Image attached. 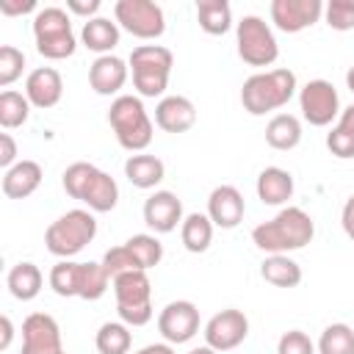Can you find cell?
Listing matches in <instances>:
<instances>
[{"instance_id": "9c48e42d", "label": "cell", "mask_w": 354, "mask_h": 354, "mask_svg": "<svg viewBox=\"0 0 354 354\" xmlns=\"http://www.w3.org/2000/svg\"><path fill=\"white\" fill-rule=\"evenodd\" d=\"M116 25H122L136 39H158L166 30L163 8L152 0H119L113 6Z\"/></svg>"}, {"instance_id": "d590c367", "label": "cell", "mask_w": 354, "mask_h": 354, "mask_svg": "<svg viewBox=\"0 0 354 354\" xmlns=\"http://www.w3.org/2000/svg\"><path fill=\"white\" fill-rule=\"evenodd\" d=\"M77 271H80V263H72V260H61L50 268V288L69 299V296H77Z\"/></svg>"}, {"instance_id": "f35d334b", "label": "cell", "mask_w": 354, "mask_h": 354, "mask_svg": "<svg viewBox=\"0 0 354 354\" xmlns=\"http://www.w3.org/2000/svg\"><path fill=\"white\" fill-rule=\"evenodd\" d=\"M324 17L332 30H351L354 28V0H329L324 6Z\"/></svg>"}, {"instance_id": "5bb4252c", "label": "cell", "mask_w": 354, "mask_h": 354, "mask_svg": "<svg viewBox=\"0 0 354 354\" xmlns=\"http://www.w3.org/2000/svg\"><path fill=\"white\" fill-rule=\"evenodd\" d=\"M321 14V0H271V22L282 33H299L304 28H313Z\"/></svg>"}, {"instance_id": "52a82bcc", "label": "cell", "mask_w": 354, "mask_h": 354, "mask_svg": "<svg viewBox=\"0 0 354 354\" xmlns=\"http://www.w3.org/2000/svg\"><path fill=\"white\" fill-rule=\"evenodd\" d=\"M113 296H116V313L119 321L127 326H144L152 321V282L147 271H130L113 279Z\"/></svg>"}, {"instance_id": "4fadbf2b", "label": "cell", "mask_w": 354, "mask_h": 354, "mask_svg": "<svg viewBox=\"0 0 354 354\" xmlns=\"http://www.w3.org/2000/svg\"><path fill=\"white\" fill-rule=\"evenodd\" d=\"M61 329L53 315L30 313L22 321V351L19 354H61Z\"/></svg>"}, {"instance_id": "7402d4cb", "label": "cell", "mask_w": 354, "mask_h": 354, "mask_svg": "<svg viewBox=\"0 0 354 354\" xmlns=\"http://www.w3.org/2000/svg\"><path fill=\"white\" fill-rule=\"evenodd\" d=\"M124 177L130 180V185H136L141 191H149L166 177V166H163V160L158 155L136 152V155H130L124 160Z\"/></svg>"}, {"instance_id": "f546056e", "label": "cell", "mask_w": 354, "mask_h": 354, "mask_svg": "<svg viewBox=\"0 0 354 354\" xmlns=\"http://www.w3.org/2000/svg\"><path fill=\"white\" fill-rule=\"evenodd\" d=\"M94 346L100 354H127L130 346H133V335H130V326L122 324V321H108L97 329V337H94Z\"/></svg>"}, {"instance_id": "7dc6e473", "label": "cell", "mask_w": 354, "mask_h": 354, "mask_svg": "<svg viewBox=\"0 0 354 354\" xmlns=\"http://www.w3.org/2000/svg\"><path fill=\"white\" fill-rule=\"evenodd\" d=\"M337 127H343V130L354 133V102H351L348 108H343V111H340V116H337Z\"/></svg>"}, {"instance_id": "44dd1931", "label": "cell", "mask_w": 354, "mask_h": 354, "mask_svg": "<svg viewBox=\"0 0 354 354\" xmlns=\"http://www.w3.org/2000/svg\"><path fill=\"white\" fill-rule=\"evenodd\" d=\"M257 199L263 205H285L293 196V177L279 166H266L257 174Z\"/></svg>"}, {"instance_id": "ffe728a7", "label": "cell", "mask_w": 354, "mask_h": 354, "mask_svg": "<svg viewBox=\"0 0 354 354\" xmlns=\"http://www.w3.org/2000/svg\"><path fill=\"white\" fill-rule=\"evenodd\" d=\"M41 177H44V171L36 160H17L3 174V194L8 199H25L41 185Z\"/></svg>"}, {"instance_id": "603a6c76", "label": "cell", "mask_w": 354, "mask_h": 354, "mask_svg": "<svg viewBox=\"0 0 354 354\" xmlns=\"http://www.w3.org/2000/svg\"><path fill=\"white\" fill-rule=\"evenodd\" d=\"M80 41H83V47H88L91 53L111 55V50L119 44V25L111 22L108 17L86 19V22H83V30H80Z\"/></svg>"}, {"instance_id": "f1b7e54d", "label": "cell", "mask_w": 354, "mask_h": 354, "mask_svg": "<svg viewBox=\"0 0 354 354\" xmlns=\"http://www.w3.org/2000/svg\"><path fill=\"white\" fill-rule=\"evenodd\" d=\"M199 28L210 36H221L232 28V8L227 0H199L196 3Z\"/></svg>"}, {"instance_id": "f907efd6", "label": "cell", "mask_w": 354, "mask_h": 354, "mask_svg": "<svg viewBox=\"0 0 354 354\" xmlns=\"http://www.w3.org/2000/svg\"><path fill=\"white\" fill-rule=\"evenodd\" d=\"M346 86H348V91L354 94V66H348V72H346Z\"/></svg>"}, {"instance_id": "b9f144b4", "label": "cell", "mask_w": 354, "mask_h": 354, "mask_svg": "<svg viewBox=\"0 0 354 354\" xmlns=\"http://www.w3.org/2000/svg\"><path fill=\"white\" fill-rule=\"evenodd\" d=\"M17 163V141L11 138V133H0V166L11 169Z\"/></svg>"}, {"instance_id": "ac0fdd59", "label": "cell", "mask_w": 354, "mask_h": 354, "mask_svg": "<svg viewBox=\"0 0 354 354\" xmlns=\"http://www.w3.org/2000/svg\"><path fill=\"white\" fill-rule=\"evenodd\" d=\"M61 94H64V80L53 66H39L25 80V97L33 108H53L61 102Z\"/></svg>"}, {"instance_id": "7a4b0ae2", "label": "cell", "mask_w": 354, "mask_h": 354, "mask_svg": "<svg viewBox=\"0 0 354 354\" xmlns=\"http://www.w3.org/2000/svg\"><path fill=\"white\" fill-rule=\"evenodd\" d=\"M296 94V75L290 69H268L246 77L241 88V105L252 116H263L290 102Z\"/></svg>"}, {"instance_id": "d6a6232c", "label": "cell", "mask_w": 354, "mask_h": 354, "mask_svg": "<svg viewBox=\"0 0 354 354\" xmlns=\"http://www.w3.org/2000/svg\"><path fill=\"white\" fill-rule=\"evenodd\" d=\"M28 116H30V102H28V97L19 94V91L6 88V91L0 94V124H3L6 130H14V127L25 124Z\"/></svg>"}, {"instance_id": "d6986e66", "label": "cell", "mask_w": 354, "mask_h": 354, "mask_svg": "<svg viewBox=\"0 0 354 354\" xmlns=\"http://www.w3.org/2000/svg\"><path fill=\"white\" fill-rule=\"evenodd\" d=\"M124 83H127V64L119 55H100L88 66V86L102 97L116 94Z\"/></svg>"}, {"instance_id": "74e56055", "label": "cell", "mask_w": 354, "mask_h": 354, "mask_svg": "<svg viewBox=\"0 0 354 354\" xmlns=\"http://www.w3.org/2000/svg\"><path fill=\"white\" fill-rule=\"evenodd\" d=\"M102 268H105V274L111 277V282H113L116 277H122V274L141 271V268L136 266V260H133V254L127 252L124 243H122V246H111V249L105 252V257H102Z\"/></svg>"}, {"instance_id": "277c9868", "label": "cell", "mask_w": 354, "mask_h": 354, "mask_svg": "<svg viewBox=\"0 0 354 354\" xmlns=\"http://www.w3.org/2000/svg\"><path fill=\"white\" fill-rule=\"evenodd\" d=\"M97 235V218L88 210H66L64 216H58L47 230H44V246L50 254L69 260L77 252L86 249V243H91Z\"/></svg>"}, {"instance_id": "ba28073f", "label": "cell", "mask_w": 354, "mask_h": 354, "mask_svg": "<svg viewBox=\"0 0 354 354\" xmlns=\"http://www.w3.org/2000/svg\"><path fill=\"white\" fill-rule=\"evenodd\" d=\"M235 39H238V55L249 66H271L279 55L274 30L257 14H249L235 25Z\"/></svg>"}, {"instance_id": "5b68a950", "label": "cell", "mask_w": 354, "mask_h": 354, "mask_svg": "<svg viewBox=\"0 0 354 354\" xmlns=\"http://www.w3.org/2000/svg\"><path fill=\"white\" fill-rule=\"evenodd\" d=\"M171 66H174V55L163 44H138L130 53L133 86L141 97H160L169 86Z\"/></svg>"}, {"instance_id": "9a60e30c", "label": "cell", "mask_w": 354, "mask_h": 354, "mask_svg": "<svg viewBox=\"0 0 354 354\" xmlns=\"http://www.w3.org/2000/svg\"><path fill=\"white\" fill-rule=\"evenodd\" d=\"M243 213H246V202H243V194L235 188V185H216L207 196V216L213 221V227H221V230H232L243 221Z\"/></svg>"}, {"instance_id": "e575fe53", "label": "cell", "mask_w": 354, "mask_h": 354, "mask_svg": "<svg viewBox=\"0 0 354 354\" xmlns=\"http://www.w3.org/2000/svg\"><path fill=\"white\" fill-rule=\"evenodd\" d=\"M94 174H97V166H94V163H86V160H77V163L66 166V171H64V177H61L64 191H66L72 199H77V202H80Z\"/></svg>"}, {"instance_id": "836d02e7", "label": "cell", "mask_w": 354, "mask_h": 354, "mask_svg": "<svg viewBox=\"0 0 354 354\" xmlns=\"http://www.w3.org/2000/svg\"><path fill=\"white\" fill-rule=\"evenodd\" d=\"M318 354H354V329L348 324H329L318 337Z\"/></svg>"}, {"instance_id": "1f68e13d", "label": "cell", "mask_w": 354, "mask_h": 354, "mask_svg": "<svg viewBox=\"0 0 354 354\" xmlns=\"http://www.w3.org/2000/svg\"><path fill=\"white\" fill-rule=\"evenodd\" d=\"M111 277L105 274L102 263H80L77 271V299L86 301H97L100 296H105Z\"/></svg>"}, {"instance_id": "3957f363", "label": "cell", "mask_w": 354, "mask_h": 354, "mask_svg": "<svg viewBox=\"0 0 354 354\" xmlns=\"http://www.w3.org/2000/svg\"><path fill=\"white\" fill-rule=\"evenodd\" d=\"M108 122L116 133V141L122 149L127 152H141L152 144V119L141 102V97H133V94H119L113 102H111V111H108Z\"/></svg>"}, {"instance_id": "484cf974", "label": "cell", "mask_w": 354, "mask_h": 354, "mask_svg": "<svg viewBox=\"0 0 354 354\" xmlns=\"http://www.w3.org/2000/svg\"><path fill=\"white\" fill-rule=\"evenodd\" d=\"M6 285H8V290H11L14 299L30 301V299L39 296V290H41V285H44V277H41V271H39L36 263L22 260V263H17V266L8 271Z\"/></svg>"}, {"instance_id": "681fc988", "label": "cell", "mask_w": 354, "mask_h": 354, "mask_svg": "<svg viewBox=\"0 0 354 354\" xmlns=\"http://www.w3.org/2000/svg\"><path fill=\"white\" fill-rule=\"evenodd\" d=\"M188 354H218L216 348H210V346H196V348H191Z\"/></svg>"}, {"instance_id": "4dcf8cb0", "label": "cell", "mask_w": 354, "mask_h": 354, "mask_svg": "<svg viewBox=\"0 0 354 354\" xmlns=\"http://www.w3.org/2000/svg\"><path fill=\"white\" fill-rule=\"evenodd\" d=\"M124 246H127V252L133 254V260H136V266L141 271L155 268L160 263V257H163V243L155 235H149V232H138V235L127 238Z\"/></svg>"}, {"instance_id": "f6af8a7d", "label": "cell", "mask_w": 354, "mask_h": 354, "mask_svg": "<svg viewBox=\"0 0 354 354\" xmlns=\"http://www.w3.org/2000/svg\"><path fill=\"white\" fill-rule=\"evenodd\" d=\"M340 224H343V232L354 241V196H348V199H346L343 213H340Z\"/></svg>"}, {"instance_id": "83f0119b", "label": "cell", "mask_w": 354, "mask_h": 354, "mask_svg": "<svg viewBox=\"0 0 354 354\" xmlns=\"http://www.w3.org/2000/svg\"><path fill=\"white\" fill-rule=\"evenodd\" d=\"M180 238H183V246L194 254H202L207 252L210 241H213V221L207 213H188L180 224Z\"/></svg>"}, {"instance_id": "bcb514c9", "label": "cell", "mask_w": 354, "mask_h": 354, "mask_svg": "<svg viewBox=\"0 0 354 354\" xmlns=\"http://www.w3.org/2000/svg\"><path fill=\"white\" fill-rule=\"evenodd\" d=\"M0 329H3V335H0V348H8V346H11V337H14V324H11L8 315L0 318Z\"/></svg>"}, {"instance_id": "2e32d148", "label": "cell", "mask_w": 354, "mask_h": 354, "mask_svg": "<svg viewBox=\"0 0 354 354\" xmlns=\"http://www.w3.org/2000/svg\"><path fill=\"white\" fill-rule=\"evenodd\" d=\"M144 224L152 232H171L177 224H183V202L171 191H155L144 202Z\"/></svg>"}, {"instance_id": "60d3db41", "label": "cell", "mask_w": 354, "mask_h": 354, "mask_svg": "<svg viewBox=\"0 0 354 354\" xmlns=\"http://www.w3.org/2000/svg\"><path fill=\"white\" fill-rule=\"evenodd\" d=\"M326 147H329V152H332L335 158L348 160V158H354V133H348V130H343V127L335 124V127L326 133Z\"/></svg>"}, {"instance_id": "cb8c5ba5", "label": "cell", "mask_w": 354, "mask_h": 354, "mask_svg": "<svg viewBox=\"0 0 354 354\" xmlns=\"http://www.w3.org/2000/svg\"><path fill=\"white\" fill-rule=\"evenodd\" d=\"M299 141H301V122L293 113H277V116L268 119V124H266V144L271 149L288 152V149L299 147Z\"/></svg>"}, {"instance_id": "7c38bea8", "label": "cell", "mask_w": 354, "mask_h": 354, "mask_svg": "<svg viewBox=\"0 0 354 354\" xmlns=\"http://www.w3.org/2000/svg\"><path fill=\"white\" fill-rule=\"evenodd\" d=\"M246 335H249V318L235 307H227V310L216 313L205 324V346L216 348L218 354L230 351V348H238L246 340Z\"/></svg>"}, {"instance_id": "ab89813d", "label": "cell", "mask_w": 354, "mask_h": 354, "mask_svg": "<svg viewBox=\"0 0 354 354\" xmlns=\"http://www.w3.org/2000/svg\"><path fill=\"white\" fill-rule=\"evenodd\" d=\"M277 354H315V343L310 340L307 332L301 329H288L279 343H277Z\"/></svg>"}, {"instance_id": "30bf717a", "label": "cell", "mask_w": 354, "mask_h": 354, "mask_svg": "<svg viewBox=\"0 0 354 354\" xmlns=\"http://www.w3.org/2000/svg\"><path fill=\"white\" fill-rule=\"evenodd\" d=\"M299 108H301V116L313 127H326V124H332V119L340 116L337 88L329 80H321V77L318 80H310L299 91Z\"/></svg>"}, {"instance_id": "8d00e7d4", "label": "cell", "mask_w": 354, "mask_h": 354, "mask_svg": "<svg viewBox=\"0 0 354 354\" xmlns=\"http://www.w3.org/2000/svg\"><path fill=\"white\" fill-rule=\"evenodd\" d=\"M25 69V53L17 50L14 44H3L0 47V86H11Z\"/></svg>"}, {"instance_id": "4316f807", "label": "cell", "mask_w": 354, "mask_h": 354, "mask_svg": "<svg viewBox=\"0 0 354 354\" xmlns=\"http://www.w3.org/2000/svg\"><path fill=\"white\" fill-rule=\"evenodd\" d=\"M260 277L274 288H296L301 282V266L288 254H268L260 266Z\"/></svg>"}, {"instance_id": "c3c4849f", "label": "cell", "mask_w": 354, "mask_h": 354, "mask_svg": "<svg viewBox=\"0 0 354 354\" xmlns=\"http://www.w3.org/2000/svg\"><path fill=\"white\" fill-rule=\"evenodd\" d=\"M133 354H174V348H171V343H149Z\"/></svg>"}, {"instance_id": "d4e9b609", "label": "cell", "mask_w": 354, "mask_h": 354, "mask_svg": "<svg viewBox=\"0 0 354 354\" xmlns=\"http://www.w3.org/2000/svg\"><path fill=\"white\" fill-rule=\"evenodd\" d=\"M80 202L88 205V210H94V213L113 210L116 202H119V185H116V180L108 171L97 169V174L91 177V183H88V188H86V194H83Z\"/></svg>"}, {"instance_id": "816d5d0a", "label": "cell", "mask_w": 354, "mask_h": 354, "mask_svg": "<svg viewBox=\"0 0 354 354\" xmlns=\"http://www.w3.org/2000/svg\"><path fill=\"white\" fill-rule=\"evenodd\" d=\"M61 354H66V351H61Z\"/></svg>"}, {"instance_id": "6da1fadb", "label": "cell", "mask_w": 354, "mask_h": 354, "mask_svg": "<svg viewBox=\"0 0 354 354\" xmlns=\"http://www.w3.org/2000/svg\"><path fill=\"white\" fill-rule=\"evenodd\" d=\"M315 235V221L301 207H282L274 218L257 224L252 230V241L257 249L268 254H288L296 249H304Z\"/></svg>"}, {"instance_id": "e0dca14e", "label": "cell", "mask_w": 354, "mask_h": 354, "mask_svg": "<svg viewBox=\"0 0 354 354\" xmlns=\"http://www.w3.org/2000/svg\"><path fill=\"white\" fill-rule=\"evenodd\" d=\"M155 124L166 133H188L196 124V108L183 94L160 97V102L155 105Z\"/></svg>"}, {"instance_id": "7bdbcfd3", "label": "cell", "mask_w": 354, "mask_h": 354, "mask_svg": "<svg viewBox=\"0 0 354 354\" xmlns=\"http://www.w3.org/2000/svg\"><path fill=\"white\" fill-rule=\"evenodd\" d=\"M100 0H66V8L72 11V14H80V17H86V19H94V14L100 11Z\"/></svg>"}, {"instance_id": "8fae6325", "label": "cell", "mask_w": 354, "mask_h": 354, "mask_svg": "<svg viewBox=\"0 0 354 354\" xmlns=\"http://www.w3.org/2000/svg\"><path fill=\"white\" fill-rule=\"evenodd\" d=\"M158 332L171 346L188 343L199 332V310H196V304L194 301H185V299L169 301L160 310V315H158Z\"/></svg>"}, {"instance_id": "ee69618b", "label": "cell", "mask_w": 354, "mask_h": 354, "mask_svg": "<svg viewBox=\"0 0 354 354\" xmlns=\"http://www.w3.org/2000/svg\"><path fill=\"white\" fill-rule=\"evenodd\" d=\"M36 8V0H0V14L6 17H17V14H28Z\"/></svg>"}, {"instance_id": "8992f818", "label": "cell", "mask_w": 354, "mask_h": 354, "mask_svg": "<svg viewBox=\"0 0 354 354\" xmlns=\"http://www.w3.org/2000/svg\"><path fill=\"white\" fill-rule=\"evenodd\" d=\"M33 39H36L39 55H44L50 61L69 58L75 53V47H77L69 14L64 8H58V6H47V8L36 11V17H33Z\"/></svg>"}]
</instances>
